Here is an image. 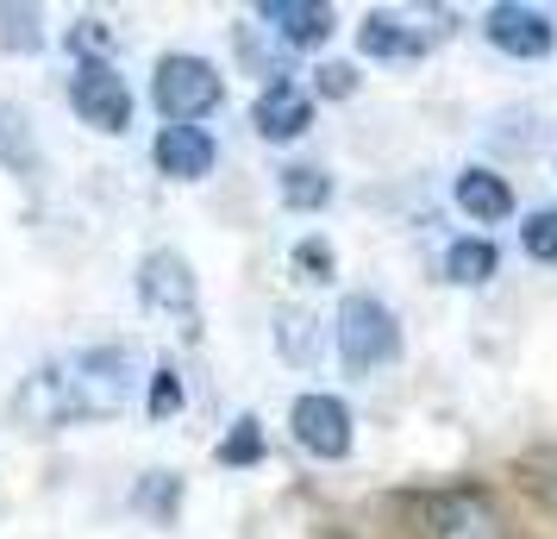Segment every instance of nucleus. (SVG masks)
Segmentation results:
<instances>
[{
    "instance_id": "412c9836",
    "label": "nucleus",
    "mask_w": 557,
    "mask_h": 539,
    "mask_svg": "<svg viewBox=\"0 0 557 539\" xmlns=\"http://www.w3.org/2000/svg\"><path fill=\"white\" fill-rule=\"evenodd\" d=\"M138 509H151L157 520H170V514H176V477L157 470L151 483H138Z\"/></svg>"
},
{
    "instance_id": "f257e3e1",
    "label": "nucleus",
    "mask_w": 557,
    "mask_h": 539,
    "mask_svg": "<svg viewBox=\"0 0 557 539\" xmlns=\"http://www.w3.org/2000/svg\"><path fill=\"white\" fill-rule=\"evenodd\" d=\"M138 383V358L126 345H101V352H76L70 364H45L32 370L13 414L26 427H70L88 414H120Z\"/></svg>"
},
{
    "instance_id": "f3484780",
    "label": "nucleus",
    "mask_w": 557,
    "mask_h": 539,
    "mask_svg": "<svg viewBox=\"0 0 557 539\" xmlns=\"http://www.w3.org/2000/svg\"><path fill=\"white\" fill-rule=\"evenodd\" d=\"M276 345H282L288 364H313V352H320V345H313V320L295 314V308H282L276 314Z\"/></svg>"
},
{
    "instance_id": "f03ea898",
    "label": "nucleus",
    "mask_w": 557,
    "mask_h": 539,
    "mask_svg": "<svg viewBox=\"0 0 557 539\" xmlns=\"http://www.w3.org/2000/svg\"><path fill=\"white\" fill-rule=\"evenodd\" d=\"M395 352H401V320L382 308L376 295H345V308H338V358H345V370L370 377L382 364H395Z\"/></svg>"
},
{
    "instance_id": "a211bd4d",
    "label": "nucleus",
    "mask_w": 557,
    "mask_h": 539,
    "mask_svg": "<svg viewBox=\"0 0 557 539\" xmlns=\"http://www.w3.org/2000/svg\"><path fill=\"white\" fill-rule=\"evenodd\" d=\"M263 458V427H257L251 414L245 420H232V433L220 439V464H232V470H245V464Z\"/></svg>"
},
{
    "instance_id": "4468645a",
    "label": "nucleus",
    "mask_w": 557,
    "mask_h": 539,
    "mask_svg": "<svg viewBox=\"0 0 557 539\" xmlns=\"http://www.w3.org/2000/svg\"><path fill=\"white\" fill-rule=\"evenodd\" d=\"M495 264H502V257H495V245H488V238H457L451 252H445V277H451V283H463V289H476V283H488V277H495Z\"/></svg>"
},
{
    "instance_id": "2eb2a0df",
    "label": "nucleus",
    "mask_w": 557,
    "mask_h": 539,
    "mask_svg": "<svg viewBox=\"0 0 557 539\" xmlns=\"http://www.w3.org/2000/svg\"><path fill=\"white\" fill-rule=\"evenodd\" d=\"M282 201L295 207V213H320V207L332 201V176L313 170V163H288V170H282Z\"/></svg>"
},
{
    "instance_id": "b1692460",
    "label": "nucleus",
    "mask_w": 557,
    "mask_h": 539,
    "mask_svg": "<svg viewBox=\"0 0 557 539\" xmlns=\"http://www.w3.org/2000/svg\"><path fill=\"white\" fill-rule=\"evenodd\" d=\"M176 408H182L176 370H157V383H151V414H176Z\"/></svg>"
},
{
    "instance_id": "f8f14e48",
    "label": "nucleus",
    "mask_w": 557,
    "mask_h": 539,
    "mask_svg": "<svg viewBox=\"0 0 557 539\" xmlns=\"http://www.w3.org/2000/svg\"><path fill=\"white\" fill-rule=\"evenodd\" d=\"M157 170L176 182H201L213 170V138L201 126H163L157 132Z\"/></svg>"
},
{
    "instance_id": "4be33fe9",
    "label": "nucleus",
    "mask_w": 557,
    "mask_h": 539,
    "mask_svg": "<svg viewBox=\"0 0 557 539\" xmlns=\"http://www.w3.org/2000/svg\"><path fill=\"white\" fill-rule=\"evenodd\" d=\"M295 264H301V270L313 277V283H326V277H332V252L320 245V238H307V245H295Z\"/></svg>"
},
{
    "instance_id": "393cba45",
    "label": "nucleus",
    "mask_w": 557,
    "mask_h": 539,
    "mask_svg": "<svg viewBox=\"0 0 557 539\" xmlns=\"http://www.w3.org/2000/svg\"><path fill=\"white\" fill-rule=\"evenodd\" d=\"M351 88H357L351 63H326V70H320V95H332V101H345Z\"/></svg>"
},
{
    "instance_id": "39448f33",
    "label": "nucleus",
    "mask_w": 557,
    "mask_h": 539,
    "mask_svg": "<svg viewBox=\"0 0 557 539\" xmlns=\"http://www.w3.org/2000/svg\"><path fill=\"white\" fill-rule=\"evenodd\" d=\"M413 520H420V539H502L495 509H488L482 495H470V489L420 495V502H413Z\"/></svg>"
},
{
    "instance_id": "6ab92c4d",
    "label": "nucleus",
    "mask_w": 557,
    "mask_h": 539,
    "mask_svg": "<svg viewBox=\"0 0 557 539\" xmlns=\"http://www.w3.org/2000/svg\"><path fill=\"white\" fill-rule=\"evenodd\" d=\"M0 45H7V51H38V45H45L38 7H0Z\"/></svg>"
},
{
    "instance_id": "0eeeda50",
    "label": "nucleus",
    "mask_w": 557,
    "mask_h": 539,
    "mask_svg": "<svg viewBox=\"0 0 557 539\" xmlns=\"http://www.w3.org/2000/svg\"><path fill=\"white\" fill-rule=\"evenodd\" d=\"M482 32H488V45H495L502 57H520V63H539V57H552V45H557L552 13H539V7H513V0L488 7Z\"/></svg>"
},
{
    "instance_id": "9d476101",
    "label": "nucleus",
    "mask_w": 557,
    "mask_h": 539,
    "mask_svg": "<svg viewBox=\"0 0 557 539\" xmlns=\"http://www.w3.org/2000/svg\"><path fill=\"white\" fill-rule=\"evenodd\" d=\"M251 120H257V132H263L270 145H288V138H301V132L313 126V101H307L295 82H270V88L257 95Z\"/></svg>"
},
{
    "instance_id": "dca6fc26",
    "label": "nucleus",
    "mask_w": 557,
    "mask_h": 539,
    "mask_svg": "<svg viewBox=\"0 0 557 539\" xmlns=\"http://www.w3.org/2000/svg\"><path fill=\"white\" fill-rule=\"evenodd\" d=\"M0 157H7L20 176L38 170V151H32V132H26V120H20V107H0Z\"/></svg>"
},
{
    "instance_id": "20e7f679",
    "label": "nucleus",
    "mask_w": 557,
    "mask_h": 539,
    "mask_svg": "<svg viewBox=\"0 0 557 539\" xmlns=\"http://www.w3.org/2000/svg\"><path fill=\"white\" fill-rule=\"evenodd\" d=\"M70 107H76L82 126H101V132H126L132 126V88L113 63H82L70 76Z\"/></svg>"
},
{
    "instance_id": "7ed1b4c3",
    "label": "nucleus",
    "mask_w": 557,
    "mask_h": 539,
    "mask_svg": "<svg viewBox=\"0 0 557 539\" xmlns=\"http://www.w3.org/2000/svg\"><path fill=\"white\" fill-rule=\"evenodd\" d=\"M151 95H157V107H163V120H170V126H195V120H207V113L220 107L226 82H220L213 63L176 51V57H163V63H157Z\"/></svg>"
},
{
    "instance_id": "6e6552de",
    "label": "nucleus",
    "mask_w": 557,
    "mask_h": 539,
    "mask_svg": "<svg viewBox=\"0 0 557 539\" xmlns=\"http://www.w3.org/2000/svg\"><path fill=\"white\" fill-rule=\"evenodd\" d=\"M138 295H145V308L195 320V277H188V264H182L176 252H151L138 264Z\"/></svg>"
},
{
    "instance_id": "aec40b11",
    "label": "nucleus",
    "mask_w": 557,
    "mask_h": 539,
    "mask_svg": "<svg viewBox=\"0 0 557 539\" xmlns=\"http://www.w3.org/2000/svg\"><path fill=\"white\" fill-rule=\"evenodd\" d=\"M520 245H527V257H539V264H557V207H539V213H527Z\"/></svg>"
},
{
    "instance_id": "9b49d317",
    "label": "nucleus",
    "mask_w": 557,
    "mask_h": 539,
    "mask_svg": "<svg viewBox=\"0 0 557 539\" xmlns=\"http://www.w3.org/2000/svg\"><path fill=\"white\" fill-rule=\"evenodd\" d=\"M357 45H363V57H382V63H407V57L426 51L432 38L413 26L407 13H370V20L357 26Z\"/></svg>"
},
{
    "instance_id": "1a4fd4ad",
    "label": "nucleus",
    "mask_w": 557,
    "mask_h": 539,
    "mask_svg": "<svg viewBox=\"0 0 557 539\" xmlns=\"http://www.w3.org/2000/svg\"><path fill=\"white\" fill-rule=\"evenodd\" d=\"M257 20L276 32L288 51H313V45L332 38V7H320V0H263Z\"/></svg>"
},
{
    "instance_id": "5701e85b",
    "label": "nucleus",
    "mask_w": 557,
    "mask_h": 539,
    "mask_svg": "<svg viewBox=\"0 0 557 539\" xmlns=\"http://www.w3.org/2000/svg\"><path fill=\"white\" fill-rule=\"evenodd\" d=\"M70 45H76V51L88 57V63H95V51H107V45H113V32H107L101 20H82V26L70 32Z\"/></svg>"
},
{
    "instance_id": "423d86ee",
    "label": "nucleus",
    "mask_w": 557,
    "mask_h": 539,
    "mask_svg": "<svg viewBox=\"0 0 557 539\" xmlns=\"http://www.w3.org/2000/svg\"><path fill=\"white\" fill-rule=\"evenodd\" d=\"M288 427H295L301 452H313V458H326V464H338L351 452V408L338 395H301L288 408Z\"/></svg>"
},
{
    "instance_id": "ddd939ff",
    "label": "nucleus",
    "mask_w": 557,
    "mask_h": 539,
    "mask_svg": "<svg viewBox=\"0 0 557 539\" xmlns=\"http://www.w3.org/2000/svg\"><path fill=\"white\" fill-rule=\"evenodd\" d=\"M457 207H463L470 220H488V226H495V220L513 213V188H507L495 170H482V163H476V170H463V176H457Z\"/></svg>"
}]
</instances>
